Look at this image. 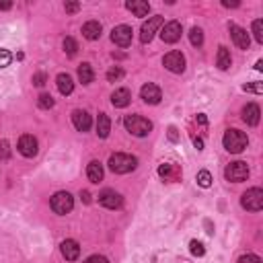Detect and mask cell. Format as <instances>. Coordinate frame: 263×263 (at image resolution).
<instances>
[{"label":"cell","mask_w":263,"mask_h":263,"mask_svg":"<svg viewBox=\"0 0 263 263\" xmlns=\"http://www.w3.org/2000/svg\"><path fill=\"white\" fill-rule=\"evenodd\" d=\"M195 181H197L199 187L208 189L210 185H212V175H210V171H199V173H197V177H195Z\"/></svg>","instance_id":"cell-28"},{"label":"cell","mask_w":263,"mask_h":263,"mask_svg":"<svg viewBox=\"0 0 263 263\" xmlns=\"http://www.w3.org/2000/svg\"><path fill=\"white\" fill-rule=\"evenodd\" d=\"M177 138H179V136H177V128L171 126V128H169V140H171V142H177Z\"/></svg>","instance_id":"cell-41"},{"label":"cell","mask_w":263,"mask_h":263,"mask_svg":"<svg viewBox=\"0 0 263 263\" xmlns=\"http://www.w3.org/2000/svg\"><path fill=\"white\" fill-rule=\"evenodd\" d=\"M52 210L60 216H66L68 212H72L74 208V197L68 193V191H58L54 197H52V202H50Z\"/></svg>","instance_id":"cell-5"},{"label":"cell","mask_w":263,"mask_h":263,"mask_svg":"<svg viewBox=\"0 0 263 263\" xmlns=\"http://www.w3.org/2000/svg\"><path fill=\"white\" fill-rule=\"evenodd\" d=\"M138 165V159L132 154H123V152H115L109 157V169L117 175H126L130 171H134Z\"/></svg>","instance_id":"cell-2"},{"label":"cell","mask_w":263,"mask_h":263,"mask_svg":"<svg viewBox=\"0 0 263 263\" xmlns=\"http://www.w3.org/2000/svg\"><path fill=\"white\" fill-rule=\"evenodd\" d=\"M60 249H62V255H64L66 261H76V259H79V255H81V245L76 243V241H72V239L62 243Z\"/></svg>","instance_id":"cell-17"},{"label":"cell","mask_w":263,"mask_h":263,"mask_svg":"<svg viewBox=\"0 0 263 263\" xmlns=\"http://www.w3.org/2000/svg\"><path fill=\"white\" fill-rule=\"evenodd\" d=\"M72 123H74V128L79 130V132H88L90 126H92V119L87 111L83 109H74L72 111Z\"/></svg>","instance_id":"cell-15"},{"label":"cell","mask_w":263,"mask_h":263,"mask_svg":"<svg viewBox=\"0 0 263 263\" xmlns=\"http://www.w3.org/2000/svg\"><path fill=\"white\" fill-rule=\"evenodd\" d=\"M216 64H218L220 70H228L230 64H233V58H230V52L224 48V45H220L218 48V58H216Z\"/></svg>","instance_id":"cell-26"},{"label":"cell","mask_w":263,"mask_h":263,"mask_svg":"<svg viewBox=\"0 0 263 263\" xmlns=\"http://www.w3.org/2000/svg\"><path fill=\"white\" fill-rule=\"evenodd\" d=\"M161 25H163V17H159V14H157V17H150L140 29V41L142 43H150Z\"/></svg>","instance_id":"cell-9"},{"label":"cell","mask_w":263,"mask_h":263,"mask_svg":"<svg viewBox=\"0 0 263 263\" xmlns=\"http://www.w3.org/2000/svg\"><path fill=\"white\" fill-rule=\"evenodd\" d=\"M101 31H103V27H101L99 21H88V23L83 25V35H85L87 39H90V41L99 39V37H101Z\"/></svg>","instance_id":"cell-21"},{"label":"cell","mask_w":263,"mask_h":263,"mask_svg":"<svg viewBox=\"0 0 263 263\" xmlns=\"http://www.w3.org/2000/svg\"><path fill=\"white\" fill-rule=\"evenodd\" d=\"M12 6V2H0V10H8Z\"/></svg>","instance_id":"cell-46"},{"label":"cell","mask_w":263,"mask_h":263,"mask_svg":"<svg viewBox=\"0 0 263 263\" xmlns=\"http://www.w3.org/2000/svg\"><path fill=\"white\" fill-rule=\"evenodd\" d=\"M10 159V144L6 140H0V161Z\"/></svg>","instance_id":"cell-33"},{"label":"cell","mask_w":263,"mask_h":263,"mask_svg":"<svg viewBox=\"0 0 263 263\" xmlns=\"http://www.w3.org/2000/svg\"><path fill=\"white\" fill-rule=\"evenodd\" d=\"M37 140L33 136H21V140H19V152L23 154V157H27V159H33L35 154H37Z\"/></svg>","instance_id":"cell-14"},{"label":"cell","mask_w":263,"mask_h":263,"mask_svg":"<svg viewBox=\"0 0 263 263\" xmlns=\"http://www.w3.org/2000/svg\"><path fill=\"white\" fill-rule=\"evenodd\" d=\"M79 81L83 85H90L92 81H95V72H92V66L88 64V62H85V64L79 66Z\"/></svg>","instance_id":"cell-25"},{"label":"cell","mask_w":263,"mask_h":263,"mask_svg":"<svg viewBox=\"0 0 263 263\" xmlns=\"http://www.w3.org/2000/svg\"><path fill=\"white\" fill-rule=\"evenodd\" d=\"M140 97H142V101L148 103V105H159L161 99H163V92H161V88H159L157 85L146 83V85L140 88Z\"/></svg>","instance_id":"cell-12"},{"label":"cell","mask_w":263,"mask_h":263,"mask_svg":"<svg viewBox=\"0 0 263 263\" xmlns=\"http://www.w3.org/2000/svg\"><path fill=\"white\" fill-rule=\"evenodd\" d=\"M64 52H66L70 58H74L76 52H79V43H76L72 37H66V39H64Z\"/></svg>","instance_id":"cell-29"},{"label":"cell","mask_w":263,"mask_h":263,"mask_svg":"<svg viewBox=\"0 0 263 263\" xmlns=\"http://www.w3.org/2000/svg\"><path fill=\"white\" fill-rule=\"evenodd\" d=\"M64 8H66V12H79L81 10V2H66Z\"/></svg>","instance_id":"cell-40"},{"label":"cell","mask_w":263,"mask_h":263,"mask_svg":"<svg viewBox=\"0 0 263 263\" xmlns=\"http://www.w3.org/2000/svg\"><path fill=\"white\" fill-rule=\"evenodd\" d=\"M87 177H88L90 183H101L103 181V165L99 161L88 163V167H87Z\"/></svg>","instance_id":"cell-22"},{"label":"cell","mask_w":263,"mask_h":263,"mask_svg":"<svg viewBox=\"0 0 263 263\" xmlns=\"http://www.w3.org/2000/svg\"><path fill=\"white\" fill-rule=\"evenodd\" d=\"M81 197H83V202H85V204H90V193H88V191H83Z\"/></svg>","instance_id":"cell-43"},{"label":"cell","mask_w":263,"mask_h":263,"mask_svg":"<svg viewBox=\"0 0 263 263\" xmlns=\"http://www.w3.org/2000/svg\"><path fill=\"white\" fill-rule=\"evenodd\" d=\"M159 175H161L165 181H177L179 175H181V171H179V167H177V165H173V163H165V165L159 167Z\"/></svg>","instance_id":"cell-19"},{"label":"cell","mask_w":263,"mask_h":263,"mask_svg":"<svg viewBox=\"0 0 263 263\" xmlns=\"http://www.w3.org/2000/svg\"><path fill=\"white\" fill-rule=\"evenodd\" d=\"M111 41L119 48H128L132 43V27L128 25H117L113 31H111Z\"/></svg>","instance_id":"cell-10"},{"label":"cell","mask_w":263,"mask_h":263,"mask_svg":"<svg viewBox=\"0 0 263 263\" xmlns=\"http://www.w3.org/2000/svg\"><path fill=\"white\" fill-rule=\"evenodd\" d=\"M163 64H165V68L169 70V72H173V74H181L183 70H185V56L181 54V52H169L167 56H165V60H163Z\"/></svg>","instance_id":"cell-7"},{"label":"cell","mask_w":263,"mask_h":263,"mask_svg":"<svg viewBox=\"0 0 263 263\" xmlns=\"http://www.w3.org/2000/svg\"><path fill=\"white\" fill-rule=\"evenodd\" d=\"M226 8H237L239 6V2H228V0H224V2H222Z\"/></svg>","instance_id":"cell-45"},{"label":"cell","mask_w":263,"mask_h":263,"mask_svg":"<svg viewBox=\"0 0 263 263\" xmlns=\"http://www.w3.org/2000/svg\"><path fill=\"white\" fill-rule=\"evenodd\" d=\"M12 62V54L8 50H0V68H6Z\"/></svg>","instance_id":"cell-34"},{"label":"cell","mask_w":263,"mask_h":263,"mask_svg":"<svg viewBox=\"0 0 263 263\" xmlns=\"http://www.w3.org/2000/svg\"><path fill=\"white\" fill-rule=\"evenodd\" d=\"M189 41H191V45L199 48V45L204 43V31L199 29V27H193V29L189 31Z\"/></svg>","instance_id":"cell-27"},{"label":"cell","mask_w":263,"mask_h":263,"mask_svg":"<svg viewBox=\"0 0 263 263\" xmlns=\"http://www.w3.org/2000/svg\"><path fill=\"white\" fill-rule=\"evenodd\" d=\"M56 85H58V90L62 92V95H70V92L74 90V83H72V76L70 74H58L56 79Z\"/></svg>","instance_id":"cell-23"},{"label":"cell","mask_w":263,"mask_h":263,"mask_svg":"<svg viewBox=\"0 0 263 263\" xmlns=\"http://www.w3.org/2000/svg\"><path fill=\"white\" fill-rule=\"evenodd\" d=\"M230 37H233V41L237 43V48H241V50H249V43H251V37H249V33L243 29V27H239V25H230Z\"/></svg>","instance_id":"cell-13"},{"label":"cell","mask_w":263,"mask_h":263,"mask_svg":"<svg viewBox=\"0 0 263 263\" xmlns=\"http://www.w3.org/2000/svg\"><path fill=\"white\" fill-rule=\"evenodd\" d=\"M181 33H183V29H181V23L179 21H171V23H167L161 31V39L165 43H177L181 39Z\"/></svg>","instance_id":"cell-11"},{"label":"cell","mask_w":263,"mask_h":263,"mask_svg":"<svg viewBox=\"0 0 263 263\" xmlns=\"http://www.w3.org/2000/svg\"><path fill=\"white\" fill-rule=\"evenodd\" d=\"M123 126H126V130L132 136H138V138H144L152 132V123L142 115H126L123 117Z\"/></svg>","instance_id":"cell-3"},{"label":"cell","mask_w":263,"mask_h":263,"mask_svg":"<svg viewBox=\"0 0 263 263\" xmlns=\"http://www.w3.org/2000/svg\"><path fill=\"white\" fill-rule=\"evenodd\" d=\"M109 132H111V119H109V115H107V113H99V117H97V134H99V138H107V136H109Z\"/></svg>","instance_id":"cell-24"},{"label":"cell","mask_w":263,"mask_h":263,"mask_svg":"<svg viewBox=\"0 0 263 263\" xmlns=\"http://www.w3.org/2000/svg\"><path fill=\"white\" fill-rule=\"evenodd\" d=\"M37 105L41 107V109H52V107H54V97L48 95V92H43V95H39Z\"/></svg>","instance_id":"cell-30"},{"label":"cell","mask_w":263,"mask_h":263,"mask_svg":"<svg viewBox=\"0 0 263 263\" xmlns=\"http://www.w3.org/2000/svg\"><path fill=\"white\" fill-rule=\"evenodd\" d=\"M255 68H257V70H263V60H259V62H257Z\"/></svg>","instance_id":"cell-47"},{"label":"cell","mask_w":263,"mask_h":263,"mask_svg":"<svg viewBox=\"0 0 263 263\" xmlns=\"http://www.w3.org/2000/svg\"><path fill=\"white\" fill-rule=\"evenodd\" d=\"M33 85H35V87H43V85H45V74H43V72L33 74Z\"/></svg>","instance_id":"cell-39"},{"label":"cell","mask_w":263,"mask_h":263,"mask_svg":"<svg viewBox=\"0 0 263 263\" xmlns=\"http://www.w3.org/2000/svg\"><path fill=\"white\" fill-rule=\"evenodd\" d=\"M85 263H109V259L103 257V255H90Z\"/></svg>","instance_id":"cell-38"},{"label":"cell","mask_w":263,"mask_h":263,"mask_svg":"<svg viewBox=\"0 0 263 263\" xmlns=\"http://www.w3.org/2000/svg\"><path fill=\"white\" fill-rule=\"evenodd\" d=\"M99 204L103 208H107V210H117L123 204V197L117 191H113V189H103L99 193Z\"/></svg>","instance_id":"cell-8"},{"label":"cell","mask_w":263,"mask_h":263,"mask_svg":"<svg viewBox=\"0 0 263 263\" xmlns=\"http://www.w3.org/2000/svg\"><path fill=\"white\" fill-rule=\"evenodd\" d=\"M241 206L249 212H259L263 208V189H259V187L247 189L241 197Z\"/></svg>","instance_id":"cell-4"},{"label":"cell","mask_w":263,"mask_h":263,"mask_svg":"<svg viewBox=\"0 0 263 263\" xmlns=\"http://www.w3.org/2000/svg\"><path fill=\"white\" fill-rule=\"evenodd\" d=\"M253 35H255L257 43H263V21L261 19L253 21Z\"/></svg>","instance_id":"cell-31"},{"label":"cell","mask_w":263,"mask_h":263,"mask_svg":"<svg viewBox=\"0 0 263 263\" xmlns=\"http://www.w3.org/2000/svg\"><path fill=\"white\" fill-rule=\"evenodd\" d=\"M121 76H123V70H121V68H111L109 72H107V81H109V83H115V81L121 79Z\"/></svg>","instance_id":"cell-35"},{"label":"cell","mask_w":263,"mask_h":263,"mask_svg":"<svg viewBox=\"0 0 263 263\" xmlns=\"http://www.w3.org/2000/svg\"><path fill=\"white\" fill-rule=\"evenodd\" d=\"M132 101V95H130V90L128 88H117L113 90V95H111V105L117 107V109H123V107H128Z\"/></svg>","instance_id":"cell-18"},{"label":"cell","mask_w":263,"mask_h":263,"mask_svg":"<svg viewBox=\"0 0 263 263\" xmlns=\"http://www.w3.org/2000/svg\"><path fill=\"white\" fill-rule=\"evenodd\" d=\"M193 146L197 150H204V140H202V138H193Z\"/></svg>","instance_id":"cell-42"},{"label":"cell","mask_w":263,"mask_h":263,"mask_svg":"<svg viewBox=\"0 0 263 263\" xmlns=\"http://www.w3.org/2000/svg\"><path fill=\"white\" fill-rule=\"evenodd\" d=\"M243 90H249V92H257V95H261L263 92V85L261 83H253V85H245Z\"/></svg>","instance_id":"cell-36"},{"label":"cell","mask_w":263,"mask_h":263,"mask_svg":"<svg viewBox=\"0 0 263 263\" xmlns=\"http://www.w3.org/2000/svg\"><path fill=\"white\" fill-rule=\"evenodd\" d=\"M126 8L132 10L136 17H146V14L150 12V4L146 2V0H128Z\"/></svg>","instance_id":"cell-20"},{"label":"cell","mask_w":263,"mask_h":263,"mask_svg":"<svg viewBox=\"0 0 263 263\" xmlns=\"http://www.w3.org/2000/svg\"><path fill=\"white\" fill-rule=\"evenodd\" d=\"M224 177L233 183H243V181H247V177H249V167H247V163H243V161H235L226 167Z\"/></svg>","instance_id":"cell-6"},{"label":"cell","mask_w":263,"mask_h":263,"mask_svg":"<svg viewBox=\"0 0 263 263\" xmlns=\"http://www.w3.org/2000/svg\"><path fill=\"white\" fill-rule=\"evenodd\" d=\"M197 121L202 123V126H206V123H208V117H206L204 113H199V115H197Z\"/></svg>","instance_id":"cell-44"},{"label":"cell","mask_w":263,"mask_h":263,"mask_svg":"<svg viewBox=\"0 0 263 263\" xmlns=\"http://www.w3.org/2000/svg\"><path fill=\"white\" fill-rule=\"evenodd\" d=\"M222 144L228 152L241 154L247 148V144H249V138H247V134L241 132V130H226L224 138H222Z\"/></svg>","instance_id":"cell-1"},{"label":"cell","mask_w":263,"mask_h":263,"mask_svg":"<svg viewBox=\"0 0 263 263\" xmlns=\"http://www.w3.org/2000/svg\"><path fill=\"white\" fill-rule=\"evenodd\" d=\"M239 263H261V259L257 257V255H243L241 259H239Z\"/></svg>","instance_id":"cell-37"},{"label":"cell","mask_w":263,"mask_h":263,"mask_svg":"<svg viewBox=\"0 0 263 263\" xmlns=\"http://www.w3.org/2000/svg\"><path fill=\"white\" fill-rule=\"evenodd\" d=\"M189 249H191V253H193L195 257H204V255H206V247L199 243V241H191V243H189Z\"/></svg>","instance_id":"cell-32"},{"label":"cell","mask_w":263,"mask_h":263,"mask_svg":"<svg viewBox=\"0 0 263 263\" xmlns=\"http://www.w3.org/2000/svg\"><path fill=\"white\" fill-rule=\"evenodd\" d=\"M261 119V109H259V105L255 103H247L243 107V121L247 123V126H257Z\"/></svg>","instance_id":"cell-16"}]
</instances>
